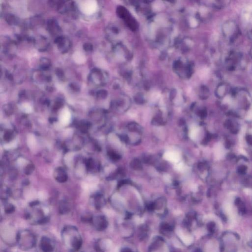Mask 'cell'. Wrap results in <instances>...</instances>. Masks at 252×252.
Masks as SVG:
<instances>
[{
	"label": "cell",
	"instance_id": "3",
	"mask_svg": "<svg viewBox=\"0 0 252 252\" xmlns=\"http://www.w3.org/2000/svg\"><path fill=\"white\" fill-rule=\"evenodd\" d=\"M223 32L224 36L229 37L231 42H233L238 37L239 30L234 22L228 21L224 24Z\"/></svg>",
	"mask_w": 252,
	"mask_h": 252
},
{
	"label": "cell",
	"instance_id": "13",
	"mask_svg": "<svg viewBox=\"0 0 252 252\" xmlns=\"http://www.w3.org/2000/svg\"><path fill=\"white\" fill-rule=\"evenodd\" d=\"M28 145L30 148H33L36 144V138L32 135H30L28 136Z\"/></svg>",
	"mask_w": 252,
	"mask_h": 252
},
{
	"label": "cell",
	"instance_id": "8",
	"mask_svg": "<svg viewBox=\"0 0 252 252\" xmlns=\"http://www.w3.org/2000/svg\"><path fill=\"white\" fill-rule=\"evenodd\" d=\"M164 157L167 161L176 164L178 163L180 159L179 154L176 152H167L166 153H164Z\"/></svg>",
	"mask_w": 252,
	"mask_h": 252
},
{
	"label": "cell",
	"instance_id": "17",
	"mask_svg": "<svg viewBox=\"0 0 252 252\" xmlns=\"http://www.w3.org/2000/svg\"><path fill=\"white\" fill-rule=\"evenodd\" d=\"M176 163V166H175V168L177 170H179V171H181V170H182L184 169V165H183V164L182 163Z\"/></svg>",
	"mask_w": 252,
	"mask_h": 252
},
{
	"label": "cell",
	"instance_id": "10",
	"mask_svg": "<svg viewBox=\"0 0 252 252\" xmlns=\"http://www.w3.org/2000/svg\"><path fill=\"white\" fill-rule=\"evenodd\" d=\"M229 86L226 83H221L217 88L216 93L219 97H223L229 92Z\"/></svg>",
	"mask_w": 252,
	"mask_h": 252
},
{
	"label": "cell",
	"instance_id": "2",
	"mask_svg": "<svg viewBox=\"0 0 252 252\" xmlns=\"http://www.w3.org/2000/svg\"><path fill=\"white\" fill-rule=\"evenodd\" d=\"M36 241V237L30 231L25 229L17 233L16 243L22 250L28 251L32 249Z\"/></svg>",
	"mask_w": 252,
	"mask_h": 252
},
{
	"label": "cell",
	"instance_id": "11",
	"mask_svg": "<svg viewBox=\"0 0 252 252\" xmlns=\"http://www.w3.org/2000/svg\"><path fill=\"white\" fill-rule=\"evenodd\" d=\"M92 224H93L95 227L97 229H102L104 227V222L103 219L99 218H93Z\"/></svg>",
	"mask_w": 252,
	"mask_h": 252
},
{
	"label": "cell",
	"instance_id": "18",
	"mask_svg": "<svg viewBox=\"0 0 252 252\" xmlns=\"http://www.w3.org/2000/svg\"><path fill=\"white\" fill-rule=\"evenodd\" d=\"M26 162V161L23 159H19L18 161V164L20 166H23Z\"/></svg>",
	"mask_w": 252,
	"mask_h": 252
},
{
	"label": "cell",
	"instance_id": "20",
	"mask_svg": "<svg viewBox=\"0 0 252 252\" xmlns=\"http://www.w3.org/2000/svg\"><path fill=\"white\" fill-rule=\"evenodd\" d=\"M221 148H220V149H219V150H217V151H221ZM217 154H219V155H220H220H222V154H221V153H220V152H219V153L218 152V153H217Z\"/></svg>",
	"mask_w": 252,
	"mask_h": 252
},
{
	"label": "cell",
	"instance_id": "6",
	"mask_svg": "<svg viewBox=\"0 0 252 252\" xmlns=\"http://www.w3.org/2000/svg\"><path fill=\"white\" fill-rule=\"evenodd\" d=\"M39 248L42 252H53L54 250V245L49 238L43 236L41 238Z\"/></svg>",
	"mask_w": 252,
	"mask_h": 252
},
{
	"label": "cell",
	"instance_id": "9",
	"mask_svg": "<svg viewBox=\"0 0 252 252\" xmlns=\"http://www.w3.org/2000/svg\"><path fill=\"white\" fill-rule=\"evenodd\" d=\"M176 233L185 244L189 245L193 243V238L190 235L184 234V232L181 229H177L176 230Z\"/></svg>",
	"mask_w": 252,
	"mask_h": 252
},
{
	"label": "cell",
	"instance_id": "19",
	"mask_svg": "<svg viewBox=\"0 0 252 252\" xmlns=\"http://www.w3.org/2000/svg\"><path fill=\"white\" fill-rule=\"evenodd\" d=\"M72 157H73V156L71 155V154L70 155H67V156H66L67 159H66V160L67 161V163H68V162H70H70H71V161L72 160V159H73Z\"/></svg>",
	"mask_w": 252,
	"mask_h": 252
},
{
	"label": "cell",
	"instance_id": "16",
	"mask_svg": "<svg viewBox=\"0 0 252 252\" xmlns=\"http://www.w3.org/2000/svg\"><path fill=\"white\" fill-rule=\"evenodd\" d=\"M16 145H17V142L16 141H13L8 144L5 145V148L6 149H11L14 148L15 147H16Z\"/></svg>",
	"mask_w": 252,
	"mask_h": 252
},
{
	"label": "cell",
	"instance_id": "4",
	"mask_svg": "<svg viewBox=\"0 0 252 252\" xmlns=\"http://www.w3.org/2000/svg\"><path fill=\"white\" fill-rule=\"evenodd\" d=\"M78 5L81 12L86 15L90 16L94 14L97 10V4L96 1L87 0L80 1Z\"/></svg>",
	"mask_w": 252,
	"mask_h": 252
},
{
	"label": "cell",
	"instance_id": "12",
	"mask_svg": "<svg viewBox=\"0 0 252 252\" xmlns=\"http://www.w3.org/2000/svg\"><path fill=\"white\" fill-rule=\"evenodd\" d=\"M74 60L78 64L83 63L84 61L85 60V58L83 54L80 52H76L74 53Z\"/></svg>",
	"mask_w": 252,
	"mask_h": 252
},
{
	"label": "cell",
	"instance_id": "1",
	"mask_svg": "<svg viewBox=\"0 0 252 252\" xmlns=\"http://www.w3.org/2000/svg\"><path fill=\"white\" fill-rule=\"evenodd\" d=\"M64 243L73 251H78L82 245V239L77 228L73 226H66L62 232Z\"/></svg>",
	"mask_w": 252,
	"mask_h": 252
},
{
	"label": "cell",
	"instance_id": "15",
	"mask_svg": "<svg viewBox=\"0 0 252 252\" xmlns=\"http://www.w3.org/2000/svg\"><path fill=\"white\" fill-rule=\"evenodd\" d=\"M198 128L193 127L191 128L190 132V136L193 139L196 138V136L198 135Z\"/></svg>",
	"mask_w": 252,
	"mask_h": 252
},
{
	"label": "cell",
	"instance_id": "5",
	"mask_svg": "<svg viewBox=\"0 0 252 252\" xmlns=\"http://www.w3.org/2000/svg\"><path fill=\"white\" fill-rule=\"evenodd\" d=\"M242 59L241 53L236 51H232L230 53L226 59V64L227 68L229 71H232L235 70L236 66Z\"/></svg>",
	"mask_w": 252,
	"mask_h": 252
},
{
	"label": "cell",
	"instance_id": "7",
	"mask_svg": "<svg viewBox=\"0 0 252 252\" xmlns=\"http://www.w3.org/2000/svg\"><path fill=\"white\" fill-rule=\"evenodd\" d=\"M60 121L63 125L66 126L69 124L71 119V114L67 108H64L60 114Z\"/></svg>",
	"mask_w": 252,
	"mask_h": 252
},
{
	"label": "cell",
	"instance_id": "14",
	"mask_svg": "<svg viewBox=\"0 0 252 252\" xmlns=\"http://www.w3.org/2000/svg\"><path fill=\"white\" fill-rule=\"evenodd\" d=\"M21 109L25 113H29L32 111V107L28 103H25L21 105Z\"/></svg>",
	"mask_w": 252,
	"mask_h": 252
}]
</instances>
